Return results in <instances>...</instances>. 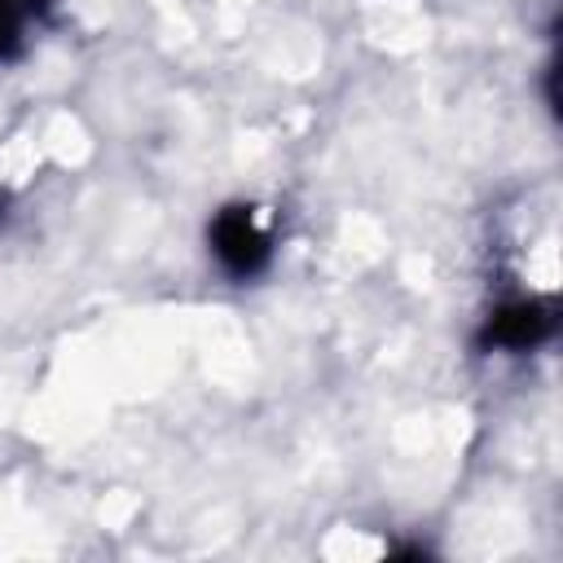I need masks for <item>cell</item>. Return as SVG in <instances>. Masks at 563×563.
Segmentation results:
<instances>
[{
    "label": "cell",
    "mask_w": 563,
    "mask_h": 563,
    "mask_svg": "<svg viewBox=\"0 0 563 563\" xmlns=\"http://www.w3.org/2000/svg\"><path fill=\"white\" fill-rule=\"evenodd\" d=\"M0 216H4V194H0Z\"/></svg>",
    "instance_id": "cell-3"
},
{
    "label": "cell",
    "mask_w": 563,
    "mask_h": 563,
    "mask_svg": "<svg viewBox=\"0 0 563 563\" xmlns=\"http://www.w3.org/2000/svg\"><path fill=\"white\" fill-rule=\"evenodd\" d=\"M554 330V312L537 299H515L501 303L488 321H484V347H506V352H528L537 343H545Z\"/></svg>",
    "instance_id": "cell-2"
},
{
    "label": "cell",
    "mask_w": 563,
    "mask_h": 563,
    "mask_svg": "<svg viewBox=\"0 0 563 563\" xmlns=\"http://www.w3.org/2000/svg\"><path fill=\"white\" fill-rule=\"evenodd\" d=\"M211 251L233 277H251L268 264V233L260 229L251 207H224L211 220Z\"/></svg>",
    "instance_id": "cell-1"
}]
</instances>
